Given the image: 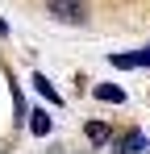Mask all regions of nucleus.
I'll return each mask as SVG.
<instances>
[{
    "label": "nucleus",
    "mask_w": 150,
    "mask_h": 154,
    "mask_svg": "<svg viewBox=\"0 0 150 154\" xmlns=\"http://www.w3.org/2000/svg\"><path fill=\"white\" fill-rule=\"evenodd\" d=\"M29 133H33V137H46L50 133V117L46 112H29Z\"/></svg>",
    "instance_id": "obj_6"
},
{
    "label": "nucleus",
    "mask_w": 150,
    "mask_h": 154,
    "mask_svg": "<svg viewBox=\"0 0 150 154\" xmlns=\"http://www.w3.org/2000/svg\"><path fill=\"white\" fill-rule=\"evenodd\" d=\"M117 150H125V154H138V150H150V137L142 133V129H129V133H121L117 137Z\"/></svg>",
    "instance_id": "obj_3"
},
{
    "label": "nucleus",
    "mask_w": 150,
    "mask_h": 154,
    "mask_svg": "<svg viewBox=\"0 0 150 154\" xmlns=\"http://www.w3.org/2000/svg\"><path fill=\"white\" fill-rule=\"evenodd\" d=\"M88 142H92V146H104V142H113V129L104 125V121H92V125H88Z\"/></svg>",
    "instance_id": "obj_4"
},
{
    "label": "nucleus",
    "mask_w": 150,
    "mask_h": 154,
    "mask_svg": "<svg viewBox=\"0 0 150 154\" xmlns=\"http://www.w3.org/2000/svg\"><path fill=\"white\" fill-rule=\"evenodd\" d=\"M29 83H33V88H38V96H46V100L54 104V108H58V104H63V96H58V92H54V88H50V79H46V75H33V79H29Z\"/></svg>",
    "instance_id": "obj_5"
},
{
    "label": "nucleus",
    "mask_w": 150,
    "mask_h": 154,
    "mask_svg": "<svg viewBox=\"0 0 150 154\" xmlns=\"http://www.w3.org/2000/svg\"><path fill=\"white\" fill-rule=\"evenodd\" d=\"M113 67H117V71H138V67H150V46H146V50H133V54H113Z\"/></svg>",
    "instance_id": "obj_2"
},
{
    "label": "nucleus",
    "mask_w": 150,
    "mask_h": 154,
    "mask_svg": "<svg viewBox=\"0 0 150 154\" xmlns=\"http://www.w3.org/2000/svg\"><path fill=\"white\" fill-rule=\"evenodd\" d=\"M0 33H8V25H4V21H0Z\"/></svg>",
    "instance_id": "obj_8"
},
{
    "label": "nucleus",
    "mask_w": 150,
    "mask_h": 154,
    "mask_svg": "<svg viewBox=\"0 0 150 154\" xmlns=\"http://www.w3.org/2000/svg\"><path fill=\"white\" fill-rule=\"evenodd\" d=\"M46 8L58 17V21H71V25H79V21H83V13H88V8H83V0H46Z\"/></svg>",
    "instance_id": "obj_1"
},
{
    "label": "nucleus",
    "mask_w": 150,
    "mask_h": 154,
    "mask_svg": "<svg viewBox=\"0 0 150 154\" xmlns=\"http://www.w3.org/2000/svg\"><path fill=\"white\" fill-rule=\"evenodd\" d=\"M96 100H113V104H121L125 92H121V88H113V83H100V88H96Z\"/></svg>",
    "instance_id": "obj_7"
}]
</instances>
